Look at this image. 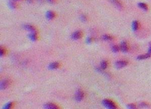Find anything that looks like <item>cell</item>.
<instances>
[{"instance_id": "1", "label": "cell", "mask_w": 151, "mask_h": 109, "mask_svg": "<svg viewBox=\"0 0 151 109\" xmlns=\"http://www.w3.org/2000/svg\"><path fill=\"white\" fill-rule=\"evenodd\" d=\"M103 105L104 107L107 108H109V109L117 108V106H116L115 103H114L113 101H111V100H107V99L103 100Z\"/></svg>"}, {"instance_id": "2", "label": "cell", "mask_w": 151, "mask_h": 109, "mask_svg": "<svg viewBox=\"0 0 151 109\" xmlns=\"http://www.w3.org/2000/svg\"><path fill=\"white\" fill-rule=\"evenodd\" d=\"M83 97H84V94H83V92H82L80 89H78V90L76 91V93H75V100L78 102H80L83 100Z\"/></svg>"}, {"instance_id": "3", "label": "cell", "mask_w": 151, "mask_h": 109, "mask_svg": "<svg viewBox=\"0 0 151 109\" xmlns=\"http://www.w3.org/2000/svg\"><path fill=\"white\" fill-rule=\"evenodd\" d=\"M83 36V33L80 31V30H77V31L74 32L73 33L71 36V38H72L73 40H78V39H80Z\"/></svg>"}, {"instance_id": "4", "label": "cell", "mask_w": 151, "mask_h": 109, "mask_svg": "<svg viewBox=\"0 0 151 109\" xmlns=\"http://www.w3.org/2000/svg\"><path fill=\"white\" fill-rule=\"evenodd\" d=\"M128 65V61H118L115 63V67L117 69H120L125 67V66Z\"/></svg>"}, {"instance_id": "5", "label": "cell", "mask_w": 151, "mask_h": 109, "mask_svg": "<svg viewBox=\"0 0 151 109\" xmlns=\"http://www.w3.org/2000/svg\"><path fill=\"white\" fill-rule=\"evenodd\" d=\"M10 85V81L8 80V79H5V80H2L1 81V83H0V89L1 90H5Z\"/></svg>"}, {"instance_id": "6", "label": "cell", "mask_w": 151, "mask_h": 109, "mask_svg": "<svg viewBox=\"0 0 151 109\" xmlns=\"http://www.w3.org/2000/svg\"><path fill=\"white\" fill-rule=\"evenodd\" d=\"M128 49H129V47H128V44L126 41H122V42H121V44H120V50H121V51L122 52H128Z\"/></svg>"}, {"instance_id": "7", "label": "cell", "mask_w": 151, "mask_h": 109, "mask_svg": "<svg viewBox=\"0 0 151 109\" xmlns=\"http://www.w3.org/2000/svg\"><path fill=\"white\" fill-rule=\"evenodd\" d=\"M60 66V64L58 62H53L51 63L50 65L48 66V69L50 70H54V69H58V67Z\"/></svg>"}, {"instance_id": "8", "label": "cell", "mask_w": 151, "mask_h": 109, "mask_svg": "<svg viewBox=\"0 0 151 109\" xmlns=\"http://www.w3.org/2000/svg\"><path fill=\"white\" fill-rule=\"evenodd\" d=\"M23 27L25 29V30L30 31V33H32V32H36V28H35V27L33 26V25H31V24H24L23 26Z\"/></svg>"}, {"instance_id": "9", "label": "cell", "mask_w": 151, "mask_h": 109, "mask_svg": "<svg viewBox=\"0 0 151 109\" xmlns=\"http://www.w3.org/2000/svg\"><path fill=\"white\" fill-rule=\"evenodd\" d=\"M44 107L45 108H49V109H58V107L56 106L55 104L54 103H46L44 104Z\"/></svg>"}, {"instance_id": "10", "label": "cell", "mask_w": 151, "mask_h": 109, "mask_svg": "<svg viewBox=\"0 0 151 109\" xmlns=\"http://www.w3.org/2000/svg\"><path fill=\"white\" fill-rule=\"evenodd\" d=\"M55 16V13L54 12H52V11L49 10L46 13V17H47V19H50V20L54 19Z\"/></svg>"}, {"instance_id": "11", "label": "cell", "mask_w": 151, "mask_h": 109, "mask_svg": "<svg viewBox=\"0 0 151 109\" xmlns=\"http://www.w3.org/2000/svg\"><path fill=\"white\" fill-rule=\"evenodd\" d=\"M28 38L33 41H36L38 39L37 34H36V32H32V33H30V34L28 35Z\"/></svg>"}, {"instance_id": "12", "label": "cell", "mask_w": 151, "mask_h": 109, "mask_svg": "<svg viewBox=\"0 0 151 109\" xmlns=\"http://www.w3.org/2000/svg\"><path fill=\"white\" fill-rule=\"evenodd\" d=\"M150 57V54L147 53V54H141V55H139L137 57V60H145V59H148Z\"/></svg>"}, {"instance_id": "13", "label": "cell", "mask_w": 151, "mask_h": 109, "mask_svg": "<svg viewBox=\"0 0 151 109\" xmlns=\"http://www.w3.org/2000/svg\"><path fill=\"white\" fill-rule=\"evenodd\" d=\"M139 22H137V21H134L132 23V29L134 31H136L139 29Z\"/></svg>"}, {"instance_id": "14", "label": "cell", "mask_w": 151, "mask_h": 109, "mask_svg": "<svg viewBox=\"0 0 151 109\" xmlns=\"http://www.w3.org/2000/svg\"><path fill=\"white\" fill-rule=\"evenodd\" d=\"M111 2H112V3L114 4V5H116L117 8H122V4L120 0H111Z\"/></svg>"}, {"instance_id": "15", "label": "cell", "mask_w": 151, "mask_h": 109, "mask_svg": "<svg viewBox=\"0 0 151 109\" xmlns=\"http://www.w3.org/2000/svg\"><path fill=\"white\" fill-rule=\"evenodd\" d=\"M108 67V61H103L100 63V68L102 69V70H105V69H107Z\"/></svg>"}, {"instance_id": "16", "label": "cell", "mask_w": 151, "mask_h": 109, "mask_svg": "<svg viewBox=\"0 0 151 109\" xmlns=\"http://www.w3.org/2000/svg\"><path fill=\"white\" fill-rule=\"evenodd\" d=\"M138 6H139L141 9L144 10L145 11H147L148 10V6H147L146 4L143 3V2H140V3L138 4Z\"/></svg>"}, {"instance_id": "17", "label": "cell", "mask_w": 151, "mask_h": 109, "mask_svg": "<svg viewBox=\"0 0 151 109\" xmlns=\"http://www.w3.org/2000/svg\"><path fill=\"white\" fill-rule=\"evenodd\" d=\"M103 39L104 41H111L113 39V37H111V36H108V35H103Z\"/></svg>"}, {"instance_id": "18", "label": "cell", "mask_w": 151, "mask_h": 109, "mask_svg": "<svg viewBox=\"0 0 151 109\" xmlns=\"http://www.w3.org/2000/svg\"><path fill=\"white\" fill-rule=\"evenodd\" d=\"M13 103H11V102H10V103H7V104H5V106L3 107V108L4 109H9V108H10L13 107Z\"/></svg>"}, {"instance_id": "19", "label": "cell", "mask_w": 151, "mask_h": 109, "mask_svg": "<svg viewBox=\"0 0 151 109\" xmlns=\"http://www.w3.org/2000/svg\"><path fill=\"white\" fill-rule=\"evenodd\" d=\"M111 50H112V51L116 53V52H118L120 48H119V47L117 45H113L112 47H111Z\"/></svg>"}, {"instance_id": "20", "label": "cell", "mask_w": 151, "mask_h": 109, "mask_svg": "<svg viewBox=\"0 0 151 109\" xmlns=\"http://www.w3.org/2000/svg\"><path fill=\"white\" fill-rule=\"evenodd\" d=\"M5 50L2 47L1 48H0V55H1V56H3L4 54H5Z\"/></svg>"}, {"instance_id": "21", "label": "cell", "mask_w": 151, "mask_h": 109, "mask_svg": "<svg viewBox=\"0 0 151 109\" xmlns=\"http://www.w3.org/2000/svg\"><path fill=\"white\" fill-rule=\"evenodd\" d=\"M92 41H93V38H92V37H88L87 38H86V44H91Z\"/></svg>"}, {"instance_id": "22", "label": "cell", "mask_w": 151, "mask_h": 109, "mask_svg": "<svg viewBox=\"0 0 151 109\" xmlns=\"http://www.w3.org/2000/svg\"><path fill=\"white\" fill-rule=\"evenodd\" d=\"M127 107L128 108H136V106L134 104H129Z\"/></svg>"}, {"instance_id": "23", "label": "cell", "mask_w": 151, "mask_h": 109, "mask_svg": "<svg viewBox=\"0 0 151 109\" xmlns=\"http://www.w3.org/2000/svg\"><path fill=\"white\" fill-rule=\"evenodd\" d=\"M139 106H140V107H142V108H143V107L147 108V107H148V105L147 104V103H142Z\"/></svg>"}, {"instance_id": "24", "label": "cell", "mask_w": 151, "mask_h": 109, "mask_svg": "<svg viewBox=\"0 0 151 109\" xmlns=\"http://www.w3.org/2000/svg\"><path fill=\"white\" fill-rule=\"evenodd\" d=\"M80 19L82 21H83V22H86V17L84 16V15H83V16H80Z\"/></svg>"}, {"instance_id": "25", "label": "cell", "mask_w": 151, "mask_h": 109, "mask_svg": "<svg viewBox=\"0 0 151 109\" xmlns=\"http://www.w3.org/2000/svg\"><path fill=\"white\" fill-rule=\"evenodd\" d=\"M148 53L151 55V42H150V47H149V50H148Z\"/></svg>"}, {"instance_id": "26", "label": "cell", "mask_w": 151, "mask_h": 109, "mask_svg": "<svg viewBox=\"0 0 151 109\" xmlns=\"http://www.w3.org/2000/svg\"><path fill=\"white\" fill-rule=\"evenodd\" d=\"M48 1H49V2H52L53 0H48Z\"/></svg>"}]
</instances>
